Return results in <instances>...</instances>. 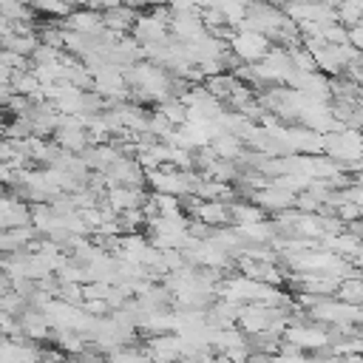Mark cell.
<instances>
[{"label": "cell", "instance_id": "6da1fadb", "mask_svg": "<svg viewBox=\"0 0 363 363\" xmlns=\"http://www.w3.org/2000/svg\"><path fill=\"white\" fill-rule=\"evenodd\" d=\"M269 37L267 34H261V31H235L233 37H230V51L241 60V62H258L267 51H269Z\"/></svg>", "mask_w": 363, "mask_h": 363}, {"label": "cell", "instance_id": "7a4b0ae2", "mask_svg": "<svg viewBox=\"0 0 363 363\" xmlns=\"http://www.w3.org/2000/svg\"><path fill=\"white\" fill-rule=\"evenodd\" d=\"M54 23L60 26V28H71V31H82V34H99L102 28H105V20H102V11H96V9H82V11H71V14H65V17H54Z\"/></svg>", "mask_w": 363, "mask_h": 363}, {"label": "cell", "instance_id": "3957f363", "mask_svg": "<svg viewBox=\"0 0 363 363\" xmlns=\"http://www.w3.org/2000/svg\"><path fill=\"white\" fill-rule=\"evenodd\" d=\"M167 31H170V28H167V26H164L153 11H150V14H139V17H136V23H133V31H130V34H133L139 43H153V40H164V37H167Z\"/></svg>", "mask_w": 363, "mask_h": 363}, {"label": "cell", "instance_id": "277c9868", "mask_svg": "<svg viewBox=\"0 0 363 363\" xmlns=\"http://www.w3.org/2000/svg\"><path fill=\"white\" fill-rule=\"evenodd\" d=\"M54 142H57L60 147L71 150V153H82V150L91 145L88 128H77V125H60V128L54 130Z\"/></svg>", "mask_w": 363, "mask_h": 363}, {"label": "cell", "instance_id": "5b68a950", "mask_svg": "<svg viewBox=\"0 0 363 363\" xmlns=\"http://www.w3.org/2000/svg\"><path fill=\"white\" fill-rule=\"evenodd\" d=\"M136 9L133 6H128V3H122V6H116V9H108V11H102V20H105V28H111V31H119V34H130L133 31V23H136Z\"/></svg>", "mask_w": 363, "mask_h": 363}, {"label": "cell", "instance_id": "8992f818", "mask_svg": "<svg viewBox=\"0 0 363 363\" xmlns=\"http://www.w3.org/2000/svg\"><path fill=\"white\" fill-rule=\"evenodd\" d=\"M210 147L221 156V159H238L241 153H244V139L238 136V133H233V130H221L218 136H213L210 139Z\"/></svg>", "mask_w": 363, "mask_h": 363}, {"label": "cell", "instance_id": "52a82bcc", "mask_svg": "<svg viewBox=\"0 0 363 363\" xmlns=\"http://www.w3.org/2000/svg\"><path fill=\"white\" fill-rule=\"evenodd\" d=\"M37 45H40V34H37V31H34V34H17V31H9V34L0 37V48H11V51L26 54V57H31Z\"/></svg>", "mask_w": 363, "mask_h": 363}, {"label": "cell", "instance_id": "ba28073f", "mask_svg": "<svg viewBox=\"0 0 363 363\" xmlns=\"http://www.w3.org/2000/svg\"><path fill=\"white\" fill-rule=\"evenodd\" d=\"M286 340H292L295 346H320L329 343V332L320 329H306V326H286Z\"/></svg>", "mask_w": 363, "mask_h": 363}, {"label": "cell", "instance_id": "9c48e42d", "mask_svg": "<svg viewBox=\"0 0 363 363\" xmlns=\"http://www.w3.org/2000/svg\"><path fill=\"white\" fill-rule=\"evenodd\" d=\"M261 218H264L261 204H250V201H233L230 204V221L233 224H250V221H261Z\"/></svg>", "mask_w": 363, "mask_h": 363}, {"label": "cell", "instance_id": "30bf717a", "mask_svg": "<svg viewBox=\"0 0 363 363\" xmlns=\"http://www.w3.org/2000/svg\"><path fill=\"white\" fill-rule=\"evenodd\" d=\"M31 6H34V11H40L45 17H65L74 11L77 3L74 0H31Z\"/></svg>", "mask_w": 363, "mask_h": 363}, {"label": "cell", "instance_id": "8fae6325", "mask_svg": "<svg viewBox=\"0 0 363 363\" xmlns=\"http://www.w3.org/2000/svg\"><path fill=\"white\" fill-rule=\"evenodd\" d=\"M159 111L173 122V125H184L187 122V105L179 99V96H167L159 102Z\"/></svg>", "mask_w": 363, "mask_h": 363}, {"label": "cell", "instance_id": "7c38bea8", "mask_svg": "<svg viewBox=\"0 0 363 363\" xmlns=\"http://www.w3.org/2000/svg\"><path fill=\"white\" fill-rule=\"evenodd\" d=\"M60 57H62V48L48 45V43H40V45L34 48V54H31V62H54V60H60Z\"/></svg>", "mask_w": 363, "mask_h": 363}, {"label": "cell", "instance_id": "4fadbf2b", "mask_svg": "<svg viewBox=\"0 0 363 363\" xmlns=\"http://www.w3.org/2000/svg\"><path fill=\"white\" fill-rule=\"evenodd\" d=\"M125 0H85V6L88 9H96V11H108V9H116V6H122Z\"/></svg>", "mask_w": 363, "mask_h": 363}, {"label": "cell", "instance_id": "5bb4252c", "mask_svg": "<svg viewBox=\"0 0 363 363\" xmlns=\"http://www.w3.org/2000/svg\"><path fill=\"white\" fill-rule=\"evenodd\" d=\"M40 357H43V360H62L65 352H62V349H60V352H57V349H40Z\"/></svg>", "mask_w": 363, "mask_h": 363}, {"label": "cell", "instance_id": "9a60e30c", "mask_svg": "<svg viewBox=\"0 0 363 363\" xmlns=\"http://www.w3.org/2000/svg\"><path fill=\"white\" fill-rule=\"evenodd\" d=\"M9 31H11V20H6V17L0 14V37H3V34H9Z\"/></svg>", "mask_w": 363, "mask_h": 363}, {"label": "cell", "instance_id": "2e32d148", "mask_svg": "<svg viewBox=\"0 0 363 363\" xmlns=\"http://www.w3.org/2000/svg\"><path fill=\"white\" fill-rule=\"evenodd\" d=\"M3 187H6V184H3V182H0V196H3Z\"/></svg>", "mask_w": 363, "mask_h": 363}]
</instances>
